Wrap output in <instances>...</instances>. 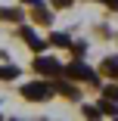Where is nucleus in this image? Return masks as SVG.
I'll return each instance as SVG.
<instances>
[{"instance_id":"nucleus-4","label":"nucleus","mask_w":118,"mask_h":121,"mask_svg":"<svg viewBox=\"0 0 118 121\" xmlns=\"http://www.w3.org/2000/svg\"><path fill=\"white\" fill-rule=\"evenodd\" d=\"M22 37H25V43L31 47V50H44V40H40L34 31H22Z\"/></svg>"},{"instance_id":"nucleus-6","label":"nucleus","mask_w":118,"mask_h":121,"mask_svg":"<svg viewBox=\"0 0 118 121\" xmlns=\"http://www.w3.org/2000/svg\"><path fill=\"white\" fill-rule=\"evenodd\" d=\"M34 16H37V22H44V25H47V22H50V13L44 9V3H40V0L34 3Z\"/></svg>"},{"instance_id":"nucleus-1","label":"nucleus","mask_w":118,"mask_h":121,"mask_svg":"<svg viewBox=\"0 0 118 121\" xmlns=\"http://www.w3.org/2000/svg\"><path fill=\"white\" fill-rule=\"evenodd\" d=\"M65 75H68V78H78V81H93V84H96V75H93L84 62H72V65L65 68Z\"/></svg>"},{"instance_id":"nucleus-2","label":"nucleus","mask_w":118,"mask_h":121,"mask_svg":"<svg viewBox=\"0 0 118 121\" xmlns=\"http://www.w3.org/2000/svg\"><path fill=\"white\" fill-rule=\"evenodd\" d=\"M34 71H40V75H56V71H59V62L50 59V56H37L34 59Z\"/></svg>"},{"instance_id":"nucleus-12","label":"nucleus","mask_w":118,"mask_h":121,"mask_svg":"<svg viewBox=\"0 0 118 121\" xmlns=\"http://www.w3.org/2000/svg\"><path fill=\"white\" fill-rule=\"evenodd\" d=\"M84 115H87V118H96V115H100V109H93V106H84Z\"/></svg>"},{"instance_id":"nucleus-9","label":"nucleus","mask_w":118,"mask_h":121,"mask_svg":"<svg viewBox=\"0 0 118 121\" xmlns=\"http://www.w3.org/2000/svg\"><path fill=\"white\" fill-rule=\"evenodd\" d=\"M103 68L109 71V75H115V71H118V59H106V62H103Z\"/></svg>"},{"instance_id":"nucleus-15","label":"nucleus","mask_w":118,"mask_h":121,"mask_svg":"<svg viewBox=\"0 0 118 121\" xmlns=\"http://www.w3.org/2000/svg\"><path fill=\"white\" fill-rule=\"evenodd\" d=\"M106 3H112V9H118V0H106Z\"/></svg>"},{"instance_id":"nucleus-14","label":"nucleus","mask_w":118,"mask_h":121,"mask_svg":"<svg viewBox=\"0 0 118 121\" xmlns=\"http://www.w3.org/2000/svg\"><path fill=\"white\" fill-rule=\"evenodd\" d=\"M53 3H56V6H68L72 0H53Z\"/></svg>"},{"instance_id":"nucleus-7","label":"nucleus","mask_w":118,"mask_h":121,"mask_svg":"<svg viewBox=\"0 0 118 121\" xmlns=\"http://www.w3.org/2000/svg\"><path fill=\"white\" fill-rule=\"evenodd\" d=\"M0 78H19V68L16 65H3L0 68Z\"/></svg>"},{"instance_id":"nucleus-10","label":"nucleus","mask_w":118,"mask_h":121,"mask_svg":"<svg viewBox=\"0 0 118 121\" xmlns=\"http://www.w3.org/2000/svg\"><path fill=\"white\" fill-rule=\"evenodd\" d=\"M50 40H53L56 47H68V34H53Z\"/></svg>"},{"instance_id":"nucleus-13","label":"nucleus","mask_w":118,"mask_h":121,"mask_svg":"<svg viewBox=\"0 0 118 121\" xmlns=\"http://www.w3.org/2000/svg\"><path fill=\"white\" fill-rule=\"evenodd\" d=\"M56 87H59V90H62L65 96H75V90H72V87H68V84H56Z\"/></svg>"},{"instance_id":"nucleus-3","label":"nucleus","mask_w":118,"mask_h":121,"mask_svg":"<svg viewBox=\"0 0 118 121\" xmlns=\"http://www.w3.org/2000/svg\"><path fill=\"white\" fill-rule=\"evenodd\" d=\"M22 93H25V99H44V96L50 93V87L47 84H25Z\"/></svg>"},{"instance_id":"nucleus-11","label":"nucleus","mask_w":118,"mask_h":121,"mask_svg":"<svg viewBox=\"0 0 118 121\" xmlns=\"http://www.w3.org/2000/svg\"><path fill=\"white\" fill-rule=\"evenodd\" d=\"M106 96H109L112 103H118V87H115V84H112V87H106Z\"/></svg>"},{"instance_id":"nucleus-8","label":"nucleus","mask_w":118,"mask_h":121,"mask_svg":"<svg viewBox=\"0 0 118 121\" xmlns=\"http://www.w3.org/2000/svg\"><path fill=\"white\" fill-rule=\"evenodd\" d=\"M0 19H13V22H19L22 13H19V9H3V13H0Z\"/></svg>"},{"instance_id":"nucleus-5","label":"nucleus","mask_w":118,"mask_h":121,"mask_svg":"<svg viewBox=\"0 0 118 121\" xmlns=\"http://www.w3.org/2000/svg\"><path fill=\"white\" fill-rule=\"evenodd\" d=\"M100 115H112V118L118 115V106H112V99H109V96L100 103Z\"/></svg>"}]
</instances>
